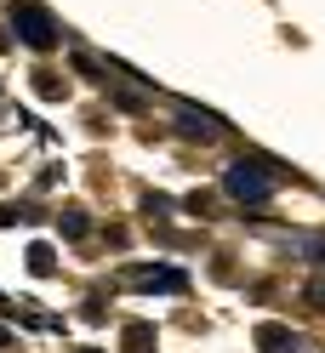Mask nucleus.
I'll return each mask as SVG.
<instances>
[{
	"label": "nucleus",
	"mask_w": 325,
	"mask_h": 353,
	"mask_svg": "<svg viewBox=\"0 0 325 353\" xmlns=\"http://www.w3.org/2000/svg\"><path fill=\"white\" fill-rule=\"evenodd\" d=\"M223 188H228V200H240V205H268L274 200V171H263L257 160H234L223 171Z\"/></svg>",
	"instance_id": "f257e3e1"
},
{
	"label": "nucleus",
	"mask_w": 325,
	"mask_h": 353,
	"mask_svg": "<svg viewBox=\"0 0 325 353\" xmlns=\"http://www.w3.org/2000/svg\"><path fill=\"white\" fill-rule=\"evenodd\" d=\"M12 23H17V34H23V46H35V52L57 46V17L40 6V0H12Z\"/></svg>",
	"instance_id": "f03ea898"
},
{
	"label": "nucleus",
	"mask_w": 325,
	"mask_h": 353,
	"mask_svg": "<svg viewBox=\"0 0 325 353\" xmlns=\"http://www.w3.org/2000/svg\"><path fill=\"white\" fill-rule=\"evenodd\" d=\"M132 285H137V291H183V274L177 268H132Z\"/></svg>",
	"instance_id": "7ed1b4c3"
},
{
	"label": "nucleus",
	"mask_w": 325,
	"mask_h": 353,
	"mask_svg": "<svg viewBox=\"0 0 325 353\" xmlns=\"http://www.w3.org/2000/svg\"><path fill=\"white\" fill-rule=\"evenodd\" d=\"M177 131H183V137H200V143H211L223 125H217V120L206 114V108H183V114H177Z\"/></svg>",
	"instance_id": "20e7f679"
},
{
	"label": "nucleus",
	"mask_w": 325,
	"mask_h": 353,
	"mask_svg": "<svg viewBox=\"0 0 325 353\" xmlns=\"http://www.w3.org/2000/svg\"><path fill=\"white\" fill-rule=\"evenodd\" d=\"M257 342H263L268 353H291V347H297V336H291L286 325H263V330H257Z\"/></svg>",
	"instance_id": "39448f33"
},
{
	"label": "nucleus",
	"mask_w": 325,
	"mask_h": 353,
	"mask_svg": "<svg viewBox=\"0 0 325 353\" xmlns=\"http://www.w3.org/2000/svg\"><path fill=\"white\" fill-rule=\"evenodd\" d=\"M86 228H92V216H86V211H63V234H69V239H80Z\"/></svg>",
	"instance_id": "423d86ee"
},
{
	"label": "nucleus",
	"mask_w": 325,
	"mask_h": 353,
	"mask_svg": "<svg viewBox=\"0 0 325 353\" xmlns=\"http://www.w3.org/2000/svg\"><path fill=\"white\" fill-rule=\"evenodd\" d=\"M29 268L35 274H52V245H29Z\"/></svg>",
	"instance_id": "0eeeda50"
},
{
	"label": "nucleus",
	"mask_w": 325,
	"mask_h": 353,
	"mask_svg": "<svg viewBox=\"0 0 325 353\" xmlns=\"http://www.w3.org/2000/svg\"><path fill=\"white\" fill-rule=\"evenodd\" d=\"M126 342H132V347H148V342H155V325H126Z\"/></svg>",
	"instance_id": "6e6552de"
},
{
	"label": "nucleus",
	"mask_w": 325,
	"mask_h": 353,
	"mask_svg": "<svg viewBox=\"0 0 325 353\" xmlns=\"http://www.w3.org/2000/svg\"><path fill=\"white\" fill-rule=\"evenodd\" d=\"M308 256H314L319 268H325V239H308Z\"/></svg>",
	"instance_id": "1a4fd4ad"
},
{
	"label": "nucleus",
	"mask_w": 325,
	"mask_h": 353,
	"mask_svg": "<svg viewBox=\"0 0 325 353\" xmlns=\"http://www.w3.org/2000/svg\"><path fill=\"white\" fill-rule=\"evenodd\" d=\"M6 342H12V336H6V330H0V347H6Z\"/></svg>",
	"instance_id": "9d476101"
},
{
	"label": "nucleus",
	"mask_w": 325,
	"mask_h": 353,
	"mask_svg": "<svg viewBox=\"0 0 325 353\" xmlns=\"http://www.w3.org/2000/svg\"><path fill=\"white\" fill-rule=\"evenodd\" d=\"M86 353H97V347H86Z\"/></svg>",
	"instance_id": "9b49d317"
}]
</instances>
